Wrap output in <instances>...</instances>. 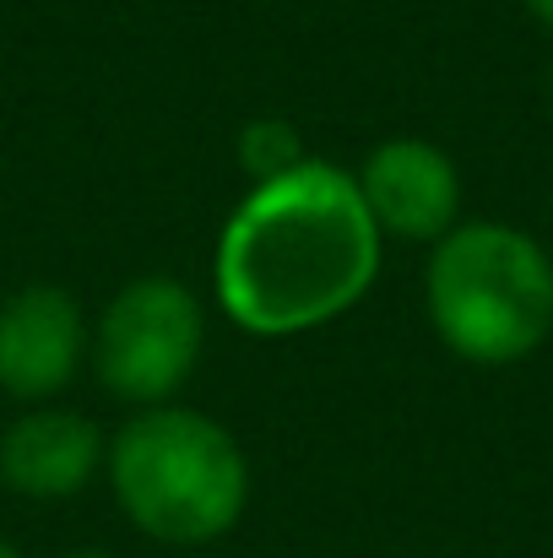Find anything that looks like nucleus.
<instances>
[{
	"label": "nucleus",
	"mask_w": 553,
	"mask_h": 558,
	"mask_svg": "<svg viewBox=\"0 0 553 558\" xmlns=\"http://www.w3.org/2000/svg\"><path fill=\"white\" fill-rule=\"evenodd\" d=\"M380 255L385 239L369 222L353 174L304 158L293 174L250 185L228 211L212 255L217 310L261 342L321 331L364 304Z\"/></svg>",
	"instance_id": "obj_1"
},
{
	"label": "nucleus",
	"mask_w": 553,
	"mask_h": 558,
	"mask_svg": "<svg viewBox=\"0 0 553 558\" xmlns=\"http://www.w3.org/2000/svg\"><path fill=\"white\" fill-rule=\"evenodd\" d=\"M104 477L120 515L164 548H206L250 510V461L239 439L180 401L131 412L109 434Z\"/></svg>",
	"instance_id": "obj_2"
},
{
	"label": "nucleus",
	"mask_w": 553,
	"mask_h": 558,
	"mask_svg": "<svg viewBox=\"0 0 553 558\" xmlns=\"http://www.w3.org/2000/svg\"><path fill=\"white\" fill-rule=\"evenodd\" d=\"M423 304L461 364H527L553 337V255L516 222H456L429 255Z\"/></svg>",
	"instance_id": "obj_3"
},
{
	"label": "nucleus",
	"mask_w": 553,
	"mask_h": 558,
	"mask_svg": "<svg viewBox=\"0 0 553 558\" xmlns=\"http://www.w3.org/2000/svg\"><path fill=\"white\" fill-rule=\"evenodd\" d=\"M206 353V304L175 277L125 282L93 326V374L131 412L175 401Z\"/></svg>",
	"instance_id": "obj_4"
},
{
	"label": "nucleus",
	"mask_w": 553,
	"mask_h": 558,
	"mask_svg": "<svg viewBox=\"0 0 553 558\" xmlns=\"http://www.w3.org/2000/svg\"><path fill=\"white\" fill-rule=\"evenodd\" d=\"M353 185L380 239L440 244L461 222V169L423 136H385L380 147H369V158L353 169Z\"/></svg>",
	"instance_id": "obj_5"
},
{
	"label": "nucleus",
	"mask_w": 553,
	"mask_h": 558,
	"mask_svg": "<svg viewBox=\"0 0 553 558\" xmlns=\"http://www.w3.org/2000/svg\"><path fill=\"white\" fill-rule=\"evenodd\" d=\"M93 331L76 293L55 282H27L0 299V390L22 407L55 401L87 364Z\"/></svg>",
	"instance_id": "obj_6"
},
{
	"label": "nucleus",
	"mask_w": 553,
	"mask_h": 558,
	"mask_svg": "<svg viewBox=\"0 0 553 558\" xmlns=\"http://www.w3.org/2000/svg\"><path fill=\"white\" fill-rule=\"evenodd\" d=\"M109 439L87 412L71 407H22L0 428V488L33 505H60L76 499L98 472H104Z\"/></svg>",
	"instance_id": "obj_7"
},
{
	"label": "nucleus",
	"mask_w": 553,
	"mask_h": 558,
	"mask_svg": "<svg viewBox=\"0 0 553 558\" xmlns=\"http://www.w3.org/2000/svg\"><path fill=\"white\" fill-rule=\"evenodd\" d=\"M304 158H310V153H304V136H299L293 120H282V114L244 120V131H239V169H244L250 185L282 180V174H293Z\"/></svg>",
	"instance_id": "obj_8"
},
{
	"label": "nucleus",
	"mask_w": 553,
	"mask_h": 558,
	"mask_svg": "<svg viewBox=\"0 0 553 558\" xmlns=\"http://www.w3.org/2000/svg\"><path fill=\"white\" fill-rule=\"evenodd\" d=\"M521 5H527V16H532L538 27H549L553 33V0H521Z\"/></svg>",
	"instance_id": "obj_9"
},
{
	"label": "nucleus",
	"mask_w": 553,
	"mask_h": 558,
	"mask_svg": "<svg viewBox=\"0 0 553 558\" xmlns=\"http://www.w3.org/2000/svg\"><path fill=\"white\" fill-rule=\"evenodd\" d=\"M60 558H120L115 548H71V554H60Z\"/></svg>",
	"instance_id": "obj_10"
},
{
	"label": "nucleus",
	"mask_w": 553,
	"mask_h": 558,
	"mask_svg": "<svg viewBox=\"0 0 553 558\" xmlns=\"http://www.w3.org/2000/svg\"><path fill=\"white\" fill-rule=\"evenodd\" d=\"M0 558H22V554H16V548H11V543H5V537H0Z\"/></svg>",
	"instance_id": "obj_11"
},
{
	"label": "nucleus",
	"mask_w": 553,
	"mask_h": 558,
	"mask_svg": "<svg viewBox=\"0 0 553 558\" xmlns=\"http://www.w3.org/2000/svg\"><path fill=\"white\" fill-rule=\"evenodd\" d=\"M549 98H553V65H549Z\"/></svg>",
	"instance_id": "obj_12"
}]
</instances>
